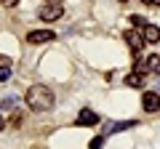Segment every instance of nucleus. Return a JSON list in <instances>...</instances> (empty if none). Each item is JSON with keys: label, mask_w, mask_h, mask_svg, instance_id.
Returning a JSON list of instances; mask_svg holds the SVG:
<instances>
[{"label": "nucleus", "mask_w": 160, "mask_h": 149, "mask_svg": "<svg viewBox=\"0 0 160 149\" xmlns=\"http://www.w3.org/2000/svg\"><path fill=\"white\" fill-rule=\"evenodd\" d=\"M142 37H144V43H160V27H155V24H144V27H142Z\"/></svg>", "instance_id": "nucleus-7"}, {"label": "nucleus", "mask_w": 160, "mask_h": 149, "mask_svg": "<svg viewBox=\"0 0 160 149\" xmlns=\"http://www.w3.org/2000/svg\"><path fill=\"white\" fill-rule=\"evenodd\" d=\"M8 77H11V67H8V64L3 61V64H0V83H6Z\"/></svg>", "instance_id": "nucleus-10"}, {"label": "nucleus", "mask_w": 160, "mask_h": 149, "mask_svg": "<svg viewBox=\"0 0 160 149\" xmlns=\"http://www.w3.org/2000/svg\"><path fill=\"white\" fill-rule=\"evenodd\" d=\"M131 24H136V27H144V19H142V16H131Z\"/></svg>", "instance_id": "nucleus-14"}, {"label": "nucleus", "mask_w": 160, "mask_h": 149, "mask_svg": "<svg viewBox=\"0 0 160 149\" xmlns=\"http://www.w3.org/2000/svg\"><path fill=\"white\" fill-rule=\"evenodd\" d=\"M0 3H3V6H8V8H13V6L19 3V0H0Z\"/></svg>", "instance_id": "nucleus-15"}, {"label": "nucleus", "mask_w": 160, "mask_h": 149, "mask_svg": "<svg viewBox=\"0 0 160 149\" xmlns=\"http://www.w3.org/2000/svg\"><path fill=\"white\" fill-rule=\"evenodd\" d=\"M142 107H144V112H158L160 109V96L155 91H147L142 96Z\"/></svg>", "instance_id": "nucleus-5"}, {"label": "nucleus", "mask_w": 160, "mask_h": 149, "mask_svg": "<svg viewBox=\"0 0 160 149\" xmlns=\"http://www.w3.org/2000/svg\"><path fill=\"white\" fill-rule=\"evenodd\" d=\"M24 101H27V107L32 112H48L56 99H53V93H51L48 85H32L27 91V96H24Z\"/></svg>", "instance_id": "nucleus-1"}, {"label": "nucleus", "mask_w": 160, "mask_h": 149, "mask_svg": "<svg viewBox=\"0 0 160 149\" xmlns=\"http://www.w3.org/2000/svg\"><path fill=\"white\" fill-rule=\"evenodd\" d=\"M144 3H152V0H144Z\"/></svg>", "instance_id": "nucleus-19"}, {"label": "nucleus", "mask_w": 160, "mask_h": 149, "mask_svg": "<svg viewBox=\"0 0 160 149\" xmlns=\"http://www.w3.org/2000/svg\"><path fill=\"white\" fill-rule=\"evenodd\" d=\"M3 128H6V120H3V115H0V131H3Z\"/></svg>", "instance_id": "nucleus-17"}, {"label": "nucleus", "mask_w": 160, "mask_h": 149, "mask_svg": "<svg viewBox=\"0 0 160 149\" xmlns=\"http://www.w3.org/2000/svg\"><path fill=\"white\" fill-rule=\"evenodd\" d=\"M123 37H126V43H128V48H131L133 59H139V56H142V51H144V37H142V32L128 29V32H123Z\"/></svg>", "instance_id": "nucleus-2"}, {"label": "nucleus", "mask_w": 160, "mask_h": 149, "mask_svg": "<svg viewBox=\"0 0 160 149\" xmlns=\"http://www.w3.org/2000/svg\"><path fill=\"white\" fill-rule=\"evenodd\" d=\"M144 69L152 74H160V53H152V56H147V61H144Z\"/></svg>", "instance_id": "nucleus-9"}, {"label": "nucleus", "mask_w": 160, "mask_h": 149, "mask_svg": "<svg viewBox=\"0 0 160 149\" xmlns=\"http://www.w3.org/2000/svg\"><path fill=\"white\" fill-rule=\"evenodd\" d=\"M126 85L128 88H142L144 85V72H142V69H133V72L126 77Z\"/></svg>", "instance_id": "nucleus-8"}, {"label": "nucleus", "mask_w": 160, "mask_h": 149, "mask_svg": "<svg viewBox=\"0 0 160 149\" xmlns=\"http://www.w3.org/2000/svg\"><path fill=\"white\" fill-rule=\"evenodd\" d=\"M75 125H86V128L99 125V115L93 112V109H80V115H78V120H75Z\"/></svg>", "instance_id": "nucleus-4"}, {"label": "nucleus", "mask_w": 160, "mask_h": 149, "mask_svg": "<svg viewBox=\"0 0 160 149\" xmlns=\"http://www.w3.org/2000/svg\"><path fill=\"white\" fill-rule=\"evenodd\" d=\"M22 117H24V115H22V112L16 109V112L11 115V125H13V128H19V125H22Z\"/></svg>", "instance_id": "nucleus-12"}, {"label": "nucleus", "mask_w": 160, "mask_h": 149, "mask_svg": "<svg viewBox=\"0 0 160 149\" xmlns=\"http://www.w3.org/2000/svg\"><path fill=\"white\" fill-rule=\"evenodd\" d=\"M27 40L32 43V46H40V43H51L56 40V32H51V29H35V32L27 35Z\"/></svg>", "instance_id": "nucleus-3"}, {"label": "nucleus", "mask_w": 160, "mask_h": 149, "mask_svg": "<svg viewBox=\"0 0 160 149\" xmlns=\"http://www.w3.org/2000/svg\"><path fill=\"white\" fill-rule=\"evenodd\" d=\"M102 147H104V136H93L88 144V149H102Z\"/></svg>", "instance_id": "nucleus-11"}, {"label": "nucleus", "mask_w": 160, "mask_h": 149, "mask_svg": "<svg viewBox=\"0 0 160 149\" xmlns=\"http://www.w3.org/2000/svg\"><path fill=\"white\" fill-rule=\"evenodd\" d=\"M48 6H62V0H46Z\"/></svg>", "instance_id": "nucleus-16"}, {"label": "nucleus", "mask_w": 160, "mask_h": 149, "mask_svg": "<svg viewBox=\"0 0 160 149\" xmlns=\"http://www.w3.org/2000/svg\"><path fill=\"white\" fill-rule=\"evenodd\" d=\"M123 128H133V123H112L109 131H123Z\"/></svg>", "instance_id": "nucleus-13"}, {"label": "nucleus", "mask_w": 160, "mask_h": 149, "mask_svg": "<svg viewBox=\"0 0 160 149\" xmlns=\"http://www.w3.org/2000/svg\"><path fill=\"white\" fill-rule=\"evenodd\" d=\"M152 6H160V0H152Z\"/></svg>", "instance_id": "nucleus-18"}, {"label": "nucleus", "mask_w": 160, "mask_h": 149, "mask_svg": "<svg viewBox=\"0 0 160 149\" xmlns=\"http://www.w3.org/2000/svg\"><path fill=\"white\" fill-rule=\"evenodd\" d=\"M123 3H126V0H123Z\"/></svg>", "instance_id": "nucleus-20"}, {"label": "nucleus", "mask_w": 160, "mask_h": 149, "mask_svg": "<svg viewBox=\"0 0 160 149\" xmlns=\"http://www.w3.org/2000/svg\"><path fill=\"white\" fill-rule=\"evenodd\" d=\"M62 16V6H43L40 8V19H43V22H56V19Z\"/></svg>", "instance_id": "nucleus-6"}]
</instances>
